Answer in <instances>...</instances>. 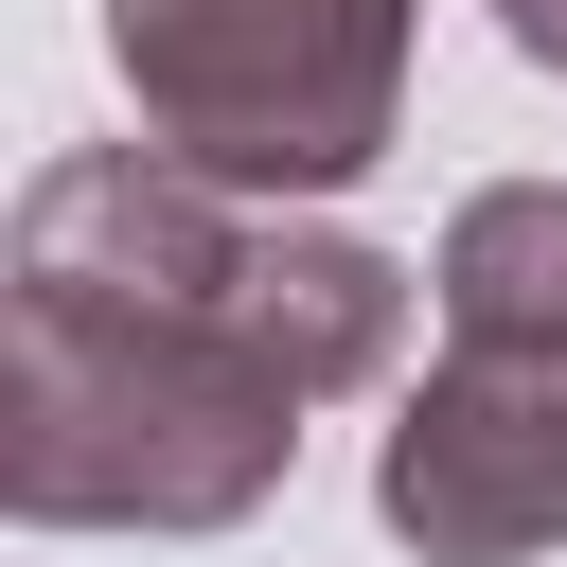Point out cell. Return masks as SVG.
I'll use <instances>...</instances> for the list:
<instances>
[{"mask_svg": "<svg viewBox=\"0 0 567 567\" xmlns=\"http://www.w3.org/2000/svg\"><path fill=\"white\" fill-rule=\"evenodd\" d=\"M301 461V390L213 319H0V496L35 532H248Z\"/></svg>", "mask_w": 567, "mask_h": 567, "instance_id": "cell-1", "label": "cell"}, {"mask_svg": "<svg viewBox=\"0 0 567 567\" xmlns=\"http://www.w3.org/2000/svg\"><path fill=\"white\" fill-rule=\"evenodd\" d=\"M408 35L425 0H106V71L142 142L248 213L354 195L408 124Z\"/></svg>", "mask_w": 567, "mask_h": 567, "instance_id": "cell-2", "label": "cell"}, {"mask_svg": "<svg viewBox=\"0 0 567 567\" xmlns=\"http://www.w3.org/2000/svg\"><path fill=\"white\" fill-rule=\"evenodd\" d=\"M372 514L425 567L567 549V354H443L372 443Z\"/></svg>", "mask_w": 567, "mask_h": 567, "instance_id": "cell-3", "label": "cell"}, {"mask_svg": "<svg viewBox=\"0 0 567 567\" xmlns=\"http://www.w3.org/2000/svg\"><path fill=\"white\" fill-rule=\"evenodd\" d=\"M443 354H567V177H478L443 213Z\"/></svg>", "mask_w": 567, "mask_h": 567, "instance_id": "cell-4", "label": "cell"}, {"mask_svg": "<svg viewBox=\"0 0 567 567\" xmlns=\"http://www.w3.org/2000/svg\"><path fill=\"white\" fill-rule=\"evenodd\" d=\"M496 35H514L532 71H567V0H496Z\"/></svg>", "mask_w": 567, "mask_h": 567, "instance_id": "cell-5", "label": "cell"}]
</instances>
